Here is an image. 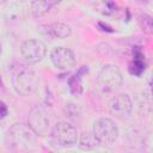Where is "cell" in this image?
Instances as JSON below:
<instances>
[{"label": "cell", "mask_w": 153, "mask_h": 153, "mask_svg": "<svg viewBox=\"0 0 153 153\" xmlns=\"http://www.w3.org/2000/svg\"><path fill=\"white\" fill-rule=\"evenodd\" d=\"M7 114H8L7 105H6L4 102H1V100H0V120L5 118V117L7 116Z\"/></svg>", "instance_id": "ac0fdd59"}, {"label": "cell", "mask_w": 153, "mask_h": 153, "mask_svg": "<svg viewBox=\"0 0 153 153\" xmlns=\"http://www.w3.org/2000/svg\"><path fill=\"white\" fill-rule=\"evenodd\" d=\"M38 31L49 39H63L71 36L72 29L65 23H51L38 26Z\"/></svg>", "instance_id": "8fae6325"}, {"label": "cell", "mask_w": 153, "mask_h": 153, "mask_svg": "<svg viewBox=\"0 0 153 153\" xmlns=\"http://www.w3.org/2000/svg\"><path fill=\"white\" fill-rule=\"evenodd\" d=\"M54 143L61 147H73L78 141L76 128L68 122H56L49 135Z\"/></svg>", "instance_id": "8992f818"}, {"label": "cell", "mask_w": 153, "mask_h": 153, "mask_svg": "<svg viewBox=\"0 0 153 153\" xmlns=\"http://www.w3.org/2000/svg\"><path fill=\"white\" fill-rule=\"evenodd\" d=\"M20 54L29 65H35L43 60L47 54V47L39 39H26L20 45Z\"/></svg>", "instance_id": "ba28073f"}, {"label": "cell", "mask_w": 153, "mask_h": 153, "mask_svg": "<svg viewBox=\"0 0 153 153\" xmlns=\"http://www.w3.org/2000/svg\"><path fill=\"white\" fill-rule=\"evenodd\" d=\"M133 103L128 94L120 93L112 97L109 102V111L117 118H126L131 114Z\"/></svg>", "instance_id": "30bf717a"}, {"label": "cell", "mask_w": 153, "mask_h": 153, "mask_svg": "<svg viewBox=\"0 0 153 153\" xmlns=\"http://www.w3.org/2000/svg\"><path fill=\"white\" fill-rule=\"evenodd\" d=\"M62 0H30V12L35 18L42 17L45 13H48L53 7L59 5Z\"/></svg>", "instance_id": "7c38bea8"}, {"label": "cell", "mask_w": 153, "mask_h": 153, "mask_svg": "<svg viewBox=\"0 0 153 153\" xmlns=\"http://www.w3.org/2000/svg\"><path fill=\"white\" fill-rule=\"evenodd\" d=\"M37 137L29 124L16 123L6 131L5 143L13 151H30L37 146Z\"/></svg>", "instance_id": "6da1fadb"}, {"label": "cell", "mask_w": 153, "mask_h": 153, "mask_svg": "<svg viewBox=\"0 0 153 153\" xmlns=\"http://www.w3.org/2000/svg\"><path fill=\"white\" fill-rule=\"evenodd\" d=\"M98 11L103 14L111 16L115 12H117V6L112 0H103L100 5H98Z\"/></svg>", "instance_id": "2e32d148"}, {"label": "cell", "mask_w": 153, "mask_h": 153, "mask_svg": "<svg viewBox=\"0 0 153 153\" xmlns=\"http://www.w3.org/2000/svg\"><path fill=\"white\" fill-rule=\"evenodd\" d=\"M0 53H1V45H0Z\"/></svg>", "instance_id": "44dd1931"}, {"label": "cell", "mask_w": 153, "mask_h": 153, "mask_svg": "<svg viewBox=\"0 0 153 153\" xmlns=\"http://www.w3.org/2000/svg\"><path fill=\"white\" fill-rule=\"evenodd\" d=\"M98 26H99V27H102V29H100L102 31H106V32H114V30H112V27H111L110 25L104 24V23H102V22H99V23H98Z\"/></svg>", "instance_id": "d6986e66"}, {"label": "cell", "mask_w": 153, "mask_h": 153, "mask_svg": "<svg viewBox=\"0 0 153 153\" xmlns=\"http://www.w3.org/2000/svg\"><path fill=\"white\" fill-rule=\"evenodd\" d=\"M97 140L94 139L92 133H82L80 136H78V145L79 148L82 151H90L96 147Z\"/></svg>", "instance_id": "5bb4252c"}, {"label": "cell", "mask_w": 153, "mask_h": 153, "mask_svg": "<svg viewBox=\"0 0 153 153\" xmlns=\"http://www.w3.org/2000/svg\"><path fill=\"white\" fill-rule=\"evenodd\" d=\"M55 123L53 110L45 104L36 105L29 112L27 124L38 136H49Z\"/></svg>", "instance_id": "3957f363"}, {"label": "cell", "mask_w": 153, "mask_h": 153, "mask_svg": "<svg viewBox=\"0 0 153 153\" xmlns=\"http://www.w3.org/2000/svg\"><path fill=\"white\" fill-rule=\"evenodd\" d=\"M139 25L140 27L147 32V33H151L152 32V29H153V22H152V17L143 13V14H140L139 16Z\"/></svg>", "instance_id": "e0dca14e"}, {"label": "cell", "mask_w": 153, "mask_h": 153, "mask_svg": "<svg viewBox=\"0 0 153 153\" xmlns=\"http://www.w3.org/2000/svg\"><path fill=\"white\" fill-rule=\"evenodd\" d=\"M92 134L99 145L109 146L112 145L118 137L117 124L108 117H100L94 121Z\"/></svg>", "instance_id": "5b68a950"}, {"label": "cell", "mask_w": 153, "mask_h": 153, "mask_svg": "<svg viewBox=\"0 0 153 153\" xmlns=\"http://www.w3.org/2000/svg\"><path fill=\"white\" fill-rule=\"evenodd\" d=\"M30 11L27 0H0V17L7 23L24 20Z\"/></svg>", "instance_id": "277c9868"}, {"label": "cell", "mask_w": 153, "mask_h": 153, "mask_svg": "<svg viewBox=\"0 0 153 153\" xmlns=\"http://www.w3.org/2000/svg\"><path fill=\"white\" fill-rule=\"evenodd\" d=\"M2 86H4V85H2V81H1V79H0V88H2Z\"/></svg>", "instance_id": "ffe728a7"}, {"label": "cell", "mask_w": 153, "mask_h": 153, "mask_svg": "<svg viewBox=\"0 0 153 153\" xmlns=\"http://www.w3.org/2000/svg\"><path fill=\"white\" fill-rule=\"evenodd\" d=\"M146 69V60L145 54L142 53L141 48L135 47L133 49V61L129 65V73L131 75L140 76Z\"/></svg>", "instance_id": "4fadbf2b"}, {"label": "cell", "mask_w": 153, "mask_h": 153, "mask_svg": "<svg viewBox=\"0 0 153 153\" xmlns=\"http://www.w3.org/2000/svg\"><path fill=\"white\" fill-rule=\"evenodd\" d=\"M53 65L61 71H69L75 66L74 53L66 47H56L50 53Z\"/></svg>", "instance_id": "9c48e42d"}, {"label": "cell", "mask_w": 153, "mask_h": 153, "mask_svg": "<svg viewBox=\"0 0 153 153\" xmlns=\"http://www.w3.org/2000/svg\"><path fill=\"white\" fill-rule=\"evenodd\" d=\"M12 85L20 96H31L39 87V78L31 68L17 65L12 68Z\"/></svg>", "instance_id": "7a4b0ae2"}, {"label": "cell", "mask_w": 153, "mask_h": 153, "mask_svg": "<svg viewBox=\"0 0 153 153\" xmlns=\"http://www.w3.org/2000/svg\"><path fill=\"white\" fill-rule=\"evenodd\" d=\"M68 87H69V91L73 96H80L82 93V81H81V75L79 73L72 75L69 79H68Z\"/></svg>", "instance_id": "9a60e30c"}, {"label": "cell", "mask_w": 153, "mask_h": 153, "mask_svg": "<svg viewBox=\"0 0 153 153\" xmlns=\"http://www.w3.org/2000/svg\"><path fill=\"white\" fill-rule=\"evenodd\" d=\"M123 81L120 68L115 65H105L97 78V85L103 92H112L117 90Z\"/></svg>", "instance_id": "52a82bcc"}]
</instances>
